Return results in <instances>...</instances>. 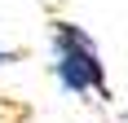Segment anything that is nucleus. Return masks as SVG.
Returning a JSON list of instances; mask_svg holds the SVG:
<instances>
[{"instance_id":"f257e3e1","label":"nucleus","mask_w":128,"mask_h":123,"mask_svg":"<svg viewBox=\"0 0 128 123\" xmlns=\"http://www.w3.org/2000/svg\"><path fill=\"white\" fill-rule=\"evenodd\" d=\"M53 75H58V84L66 92H106V70L102 62H97V49H93V40L71 22H58V35H53Z\"/></svg>"},{"instance_id":"f03ea898","label":"nucleus","mask_w":128,"mask_h":123,"mask_svg":"<svg viewBox=\"0 0 128 123\" xmlns=\"http://www.w3.org/2000/svg\"><path fill=\"white\" fill-rule=\"evenodd\" d=\"M0 62H13V53H9V49H0Z\"/></svg>"}]
</instances>
